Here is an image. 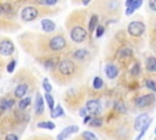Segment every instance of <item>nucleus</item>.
<instances>
[{"label":"nucleus","instance_id":"29","mask_svg":"<svg viewBox=\"0 0 156 140\" xmlns=\"http://www.w3.org/2000/svg\"><path fill=\"white\" fill-rule=\"evenodd\" d=\"M139 73H140V66H139V63H134L133 67L130 68V74H133V75H138Z\"/></svg>","mask_w":156,"mask_h":140},{"label":"nucleus","instance_id":"17","mask_svg":"<svg viewBox=\"0 0 156 140\" xmlns=\"http://www.w3.org/2000/svg\"><path fill=\"white\" fill-rule=\"evenodd\" d=\"M145 67H146L147 72H156V57H154V56L147 57L146 62H145Z\"/></svg>","mask_w":156,"mask_h":140},{"label":"nucleus","instance_id":"44","mask_svg":"<svg viewBox=\"0 0 156 140\" xmlns=\"http://www.w3.org/2000/svg\"><path fill=\"white\" fill-rule=\"evenodd\" d=\"M152 28H154V32L156 33V21L154 22V24H152Z\"/></svg>","mask_w":156,"mask_h":140},{"label":"nucleus","instance_id":"2","mask_svg":"<svg viewBox=\"0 0 156 140\" xmlns=\"http://www.w3.org/2000/svg\"><path fill=\"white\" fill-rule=\"evenodd\" d=\"M95 6H99L100 11L107 15H116L119 12L121 2L118 0H98Z\"/></svg>","mask_w":156,"mask_h":140},{"label":"nucleus","instance_id":"25","mask_svg":"<svg viewBox=\"0 0 156 140\" xmlns=\"http://www.w3.org/2000/svg\"><path fill=\"white\" fill-rule=\"evenodd\" d=\"M102 85H104V80L100 77H95L93 80V88L94 89H101Z\"/></svg>","mask_w":156,"mask_h":140},{"label":"nucleus","instance_id":"39","mask_svg":"<svg viewBox=\"0 0 156 140\" xmlns=\"http://www.w3.org/2000/svg\"><path fill=\"white\" fill-rule=\"evenodd\" d=\"M134 11H135V10H134L133 7H127V10H126V15H127V16H130V15H133Z\"/></svg>","mask_w":156,"mask_h":140},{"label":"nucleus","instance_id":"4","mask_svg":"<svg viewBox=\"0 0 156 140\" xmlns=\"http://www.w3.org/2000/svg\"><path fill=\"white\" fill-rule=\"evenodd\" d=\"M46 45H48V50H50L52 52H57V51L60 52L67 47V41L62 34H56L48 40Z\"/></svg>","mask_w":156,"mask_h":140},{"label":"nucleus","instance_id":"32","mask_svg":"<svg viewBox=\"0 0 156 140\" xmlns=\"http://www.w3.org/2000/svg\"><path fill=\"white\" fill-rule=\"evenodd\" d=\"M15 66H16V60H11L10 62H9V65H7V72L9 73H12L13 72V69H15Z\"/></svg>","mask_w":156,"mask_h":140},{"label":"nucleus","instance_id":"6","mask_svg":"<svg viewBox=\"0 0 156 140\" xmlns=\"http://www.w3.org/2000/svg\"><path fill=\"white\" fill-rule=\"evenodd\" d=\"M145 32V24L140 21H133L128 24V33L132 37H140Z\"/></svg>","mask_w":156,"mask_h":140},{"label":"nucleus","instance_id":"19","mask_svg":"<svg viewBox=\"0 0 156 140\" xmlns=\"http://www.w3.org/2000/svg\"><path fill=\"white\" fill-rule=\"evenodd\" d=\"M98 22H99V16L98 15H91L90 19H89V23H88V29L89 32H94L96 28H98Z\"/></svg>","mask_w":156,"mask_h":140},{"label":"nucleus","instance_id":"23","mask_svg":"<svg viewBox=\"0 0 156 140\" xmlns=\"http://www.w3.org/2000/svg\"><path fill=\"white\" fill-rule=\"evenodd\" d=\"M29 103H30V97H23L18 102V108L20 110H24V108H27L29 106Z\"/></svg>","mask_w":156,"mask_h":140},{"label":"nucleus","instance_id":"22","mask_svg":"<svg viewBox=\"0 0 156 140\" xmlns=\"http://www.w3.org/2000/svg\"><path fill=\"white\" fill-rule=\"evenodd\" d=\"M61 116H63V110H62V107H61L60 105H57V106L51 111V117H52V118H57V117H61Z\"/></svg>","mask_w":156,"mask_h":140},{"label":"nucleus","instance_id":"15","mask_svg":"<svg viewBox=\"0 0 156 140\" xmlns=\"http://www.w3.org/2000/svg\"><path fill=\"white\" fill-rule=\"evenodd\" d=\"M27 91H28V85H27L26 83H22V84H18V85L16 86L13 94H15L16 97H18V99H23L24 95L27 94Z\"/></svg>","mask_w":156,"mask_h":140},{"label":"nucleus","instance_id":"9","mask_svg":"<svg viewBox=\"0 0 156 140\" xmlns=\"http://www.w3.org/2000/svg\"><path fill=\"white\" fill-rule=\"evenodd\" d=\"M151 121H150V116L147 114V113H141V114H139L136 118H135V121H134V128L136 129V130H141L146 124H149Z\"/></svg>","mask_w":156,"mask_h":140},{"label":"nucleus","instance_id":"16","mask_svg":"<svg viewBox=\"0 0 156 140\" xmlns=\"http://www.w3.org/2000/svg\"><path fill=\"white\" fill-rule=\"evenodd\" d=\"M35 113L37 114H43L44 113V100H43V96L39 93L35 95Z\"/></svg>","mask_w":156,"mask_h":140},{"label":"nucleus","instance_id":"27","mask_svg":"<svg viewBox=\"0 0 156 140\" xmlns=\"http://www.w3.org/2000/svg\"><path fill=\"white\" fill-rule=\"evenodd\" d=\"M91 127H95V128H98V127H101L102 125V119L101 118H98V117H95V118H91V121H90V123H89Z\"/></svg>","mask_w":156,"mask_h":140},{"label":"nucleus","instance_id":"42","mask_svg":"<svg viewBox=\"0 0 156 140\" xmlns=\"http://www.w3.org/2000/svg\"><path fill=\"white\" fill-rule=\"evenodd\" d=\"M82 2H83V5H88L90 2V0H82Z\"/></svg>","mask_w":156,"mask_h":140},{"label":"nucleus","instance_id":"31","mask_svg":"<svg viewBox=\"0 0 156 140\" xmlns=\"http://www.w3.org/2000/svg\"><path fill=\"white\" fill-rule=\"evenodd\" d=\"M104 32H105V27H104V26H98V28L95 29V35H96V38H100V37L104 34Z\"/></svg>","mask_w":156,"mask_h":140},{"label":"nucleus","instance_id":"37","mask_svg":"<svg viewBox=\"0 0 156 140\" xmlns=\"http://www.w3.org/2000/svg\"><path fill=\"white\" fill-rule=\"evenodd\" d=\"M5 140H18V138H17V135H15V134H7L6 135V138H5Z\"/></svg>","mask_w":156,"mask_h":140},{"label":"nucleus","instance_id":"8","mask_svg":"<svg viewBox=\"0 0 156 140\" xmlns=\"http://www.w3.org/2000/svg\"><path fill=\"white\" fill-rule=\"evenodd\" d=\"M15 51V45L9 39H1L0 40V55L4 57H7L12 55Z\"/></svg>","mask_w":156,"mask_h":140},{"label":"nucleus","instance_id":"41","mask_svg":"<svg viewBox=\"0 0 156 140\" xmlns=\"http://www.w3.org/2000/svg\"><path fill=\"white\" fill-rule=\"evenodd\" d=\"M90 121H91V117H90V116H87V117L84 118V123H85V124L90 123Z\"/></svg>","mask_w":156,"mask_h":140},{"label":"nucleus","instance_id":"30","mask_svg":"<svg viewBox=\"0 0 156 140\" xmlns=\"http://www.w3.org/2000/svg\"><path fill=\"white\" fill-rule=\"evenodd\" d=\"M43 88H44V90H45L46 93H49V94H50V91L52 90V88H51V84L49 83V79H46V78H45V79L43 80Z\"/></svg>","mask_w":156,"mask_h":140},{"label":"nucleus","instance_id":"20","mask_svg":"<svg viewBox=\"0 0 156 140\" xmlns=\"http://www.w3.org/2000/svg\"><path fill=\"white\" fill-rule=\"evenodd\" d=\"M37 127H38V128H43V129L52 130V129L55 128V124H54V122H51V121H44V122H39V123L37 124Z\"/></svg>","mask_w":156,"mask_h":140},{"label":"nucleus","instance_id":"13","mask_svg":"<svg viewBox=\"0 0 156 140\" xmlns=\"http://www.w3.org/2000/svg\"><path fill=\"white\" fill-rule=\"evenodd\" d=\"M89 51L87 50V49H78V50H76L73 54H72V57L76 60V61H79V62H82V61H85L88 57H89Z\"/></svg>","mask_w":156,"mask_h":140},{"label":"nucleus","instance_id":"7","mask_svg":"<svg viewBox=\"0 0 156 140\" xmlns=\"http://www.w3.org/2000/svg\"><path fill=\"white\" fill-rule=\"evenodd\" d=\"M154 101H155V95L152 93H150V94H145V95H141V96L136 97L135 99V105L139 108H145V107H149L150 105H152Z\"/></svg>","mask_w":156,"mask_h":140},{"label":"nucleus","instance_id":"12","mask_svg":"<svg viewBox=\"0 0 156 140\" xmlns=\"http://www.w3.org/2000/svg\"><path fill=\"white\" fill-rule=\"evenodd\" d=\"M78 127L77 125H69V127H67V128H65L60 134H58V136H57V140H65L66 138H68L71 134H73V133H78Z\"/></svg>","mask_w":156,"mask_h":140},{"label":"nucleus","instance_id":"11","mask_svg":"<svg viewBox=\"0 0 156 140\" xmlns=\"http://www.w3.org/2000/svg\"><path fill=\"white\" fill-rule=\"evenodd\" d=\"M105 74H106L107 78L115 79L118 75V68H117V66L113 65V63H107L105 66Z\"/></svg>","mask_w":156,"mask_h":140},{"label":"nucleus","instance_id":"10","mask_svg":"<svg viewBox=\"0 0 156 140\" xmlns=\"http://www.w3.org/2000/svg\"><path fill=\"white\" fill-rule=\"evenodd\" d=\"M85 110L91 113V114H96L100 112V101L99 100H95V99H91V100H88L87 101V105H85Z\"/></svg>","mask_w":156,"mask_h":140},{"label":"nucleus","instance_id":"24","mask_svg":"<svg viewBox=\"0 0 156 140\" xmlns=\"http://www.w3.org/2000/svg\"><path fill=\"white\" fill-rule=\"evenodd\" d=\"M82 138H83L84 140H98L96 135H95L94 133H91V131H88V130L83 131V134H82Z\"/></svg>","mask_w":156,"mask_h":140},{"label":"nucleus","instance_id":"5","mask_svg":"<svg viewBox=\"0 0 156 140\" xmlns=\"http://www.w3.org/2000/svg\"><path fill=\"white\" fill-rule=\"evenodd\" d=\"M38 16H39V10L37 7H34V6H26L21 11V18L24 22L34 21Z\"/></svg>","mask_w":156,"mask_h":140},{"label":"nucleus","instance_id":"33","mask_svg":"<svg viewBox=\"0 0 156 140\" xmlns=\"http://www.w3.org/2000/svg\"><path fill=\"white\" fill-rule=\"evenodd\" d=\"M150 123H151V122H150ZM150 123H149V124H146V125H145V127H144V128H143V129L140 130V133H139V135L136 136V140H140V139H141V138H143V136L145 135V131L147 130V128H149V125H150Z\"/></svg>","mask_w":156,"mask_h":140},{"label":"nucleus","instance_id":"34","mask_svg":"<svg viewBox=\"0 0 156 140\" xmlns=\"http://www.w3.org/2000/svg\"><path fill=\"white\" fill-rule=\"evenodd\" d=\"M115 107H116L119 112H122V113H124V112H126V107H124V106H123V103H121V102H116Z\"/></svg>","mask_w":156,"mask_h":140},{"label":"nucleus","instance_id":"35","mask_svg":"<svg viewBox=\"0 0 156 140\" xmlns=\"http://www.w3.org/2000/svg\"><path fill=\"white\" fill-rule=\"evenodd\" d=\"M141 4H143V0H135V1H134V4H133L130 7H133L134 10H138V9L141 6Z\"/></svg>","mask_w":156,"mask_h":140},{"label":"nucleus","instance_id":"40","mask_svg":"<svg viewBox=\"0 0 156 140\" xmlns=\"http://www.w3.org/2000/svg\"><path fill=\"white\" fill-rule=\"evenodd\" d=\"M134 1H135V0H127V1H126V6H127V7H130V6L134 4Z\"/></svg>","mask_w":156,"mask_h":140},{"label":"nucleus","instance_id":"43","mask_svg":"<svg viewBox=\"0 0 156 140\" xmlns=\"http://www.w3.org/2000/svg\"><path fill=\"white\" fill-rule=\"evenodd\" d=\"M80 116H85L87 113H85V110H80V113H79Z\"/></svg>","mask_w":156,"mask_h":140},{"label":"nucleus","instance_id":"45","mask_svg":"<svg viewBox=\"0 0 156 140\" xmlns=\"http://www.w3.org/2000/svg\"><path fill=\"white\" fill-rule=\"evenodd\" d=\"M155 134H156V128H155Z\"/></svg>","mask_w":156,"mask_h":140},{"label":"nucleus","instance_id":"18","mask_svg":"<svg viewBox=\"0 0 156 140\" xmlns=\"http://www.w3.org/2000/svg\"><path fill=\"white\" fill-rule=\"evenodd\" d=\"M13 100L12 99H6V97H4V99H1L0 100V110L1 111H7V110H10L12 106H13Z\"/></svg>","mask_w":156,"mask_h":140},{"label":"nucleus","instance_id":"21","mask_svg":"<svg viewBox=\"0 0 156 140\" xmlns=\"http://www.w3.org/2000/svg\"><path fill=\"white\" fill-rule=\"evenodd\" d=\"M118 55H119V57H122V58H124V57H130V56L133 55V50H132L130 47L124 46V47H122V49L118 51Z\"/></svg>","mask_w":156,"mask_h":140},{"label":"nucleus","instance_id":"1","mask_svg":"<svg viewBox=\"0 0 156 140\" xmlns=\"http://www.w3.org/2000/svg\"><path fill=\"white\" fill-rule=\"evenodd\" d=\"M67 28H69V37L74 43H84L88 38V30L84 28L83 22H77L73 15H71L69 21L67 19Z\"/></svg>","mask_w":156,"mask_h":140},{"label":"nucleus","instance_id":"26","mask_svg":"<svg viewBox=\"0 0 156 140\" xmlns=\"http://www.w3.org/2000/svg\"><path fill=\"white\" fill-rule=\"evenodd\" d=\"M45 100H46V103H48V106H49V108H50V111H52L55 107H54V99H52V96L49 94V93H46L45 94Z\"/></svg>","mask_w":156,"mask_h":140},{"label":"nucleus","instance_id":"3","mask_svg":"<svg viewBox=\"0 0 156 140\" xmlns=\"http://www.w3.org/2000/svg\"><path fill=\"white\" fill-rule=\"evenodd\" d=\"M57 73L61 75V77H65V78H68V77H72L74 73H76V69H77V65L72 61V60H62L58 62L57 65Z\"/></svg>","mask_w":156,"mask_h":140},{"label":"nucleus","instance_id":"38","mask_svg":"<svg viewBox=\"0 0 156 140\" xmlns=\"http://www.w3.org/2000/svg\"><path fill=\"white\" fill-rule=\"evenodd\" d=\"M57 2V0H43V4H45V5H49V6H51V5H55Z\"/></svg>","mask_w":156,"mask_h":140},{"label":"nucleus","instance_id":"28","mask_svg":"<svg viewBox=\"0 0 156 140\" xmlns=\"http://www.w3.org/2000/svg\"><path fill=\"white\" fill-rule=\"evenodd\" d=\"M145 83H146V88H149V89L151 90V93L156 91V82H155V80H152V79H147Z\"/></svg>","mask_w":156,"mask_h":140},{"label":"nucleus","instance_id":"36","mask_svg":"<svg viewBox=\"0 0 156 140\" xmlns=\"http://www.w3.org/2000/svg\"><path fill=\"white\" fill-rule=\"evenodd\" d=\"M149 7H150V10H152V11H155L156 12V0H149Z\"/></svg>","mask_w":156,"mask_h":140},{"label":"nucleus","instance_id":"14","mask_svg":"<svg viewBox=\"0 0 156 140\" xmlns=\"http://www.w3.org/2000/svg\"><path fill=\"white\" fill-rule=\"evenodd\" d=\"M41 28H43L44 32H46V33H51V32H54V30L56 29V24H55L51 19H49V18H44V19H41Z\"/></svg>","mask_w":156,"mask_h":140}]
</instances>
